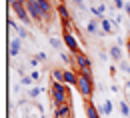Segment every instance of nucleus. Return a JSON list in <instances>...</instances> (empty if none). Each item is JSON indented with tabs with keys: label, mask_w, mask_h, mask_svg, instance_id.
I'll list each match as a JSON object with an SVG mask.
<instances>
[{
	"label": "nucleus",
	"mask_w": 130,
	"mask_h": 118,
	"mask_svg": "<svg viewBox=\"0 0 130 118\" xmlns=\"http://www.w3.org/2000/svg\"><path fill=\"white\" fill-rule=\"evenodd\" d=\"M98 10H100V12L104 14V12H106V4H100V6H98Z\"/></svg>",
	"instance_id": "393cba45"
},
{
	"label": "nucleus",
	"mask_w": 130,
	"mask_h": 118,
	"mask_svg": "<svg viewBox=\"0 0 130 118\" xmlns=\"http://www.w3.org/2000/svg\"><path fill=\"white\" fill-rule=\"evenodd\" d=\"M26 2H34V0H26Z\"/></svg>",
	"instance_id": "c756f323"
},
{
	"label": "nucleus",
	"mask_w": 130,
	"mask_h": 118,
	"mask_svg": "<svg viewBox=\"0 0 130 118\" xmlns=\"http://www.w3.org/2000/svg\"><path fill=\"white\" fill-rule=\"evenodd\" d=\"M12 10H14V14L18 16V20H22L24 24H30V14H28V10H26V0H14L12 4Z\"/></svg>",
	"instance_id": "f03ea898"
},
{
	"label": "nucleus",
	"mask_w": 130,
	"mask_h": 118,
	"mask_svg": "<svg viewBox=\"0 0 130 118\" xmlns=\"http://www.w3.org/2000/svg\"><path fill=\"white\" fill-rule=\"evenodd\" d=\"M120 70H124V72H128V74H130V64L122 60V62H120Z\"/></svg>",
	"instance_id": "412c9836"
},
{
	"label": "nucleus",
	"mask_w": 130,
	"mask_h": 118,
	"mask_svg": "<svg viewBox=\"0 0 130 118\" xmlns=\"http://www.w3.org/2000/svg\"><path fill=\"white\" fill-rule=\"evenodd\" d=\"M74 62H76V66L78 70H86V68H92V62H90V58L84 54V52H76L74 54Z\"/></svg>",
	"instance_id": "0eeeda50"
},
{
	"label": "nucleus",
	"mask_w": 130,
	"mask_h": 118,
	"mask_svg": "<svg viewBox=\"0 0 130 118\" xmlns=\"http://www.w3.org/2000/svg\"><path fill=\"white\" fill-rule=\"evenodd\" d=\"M120 112H122V116H130V108L126 102H120Z\"/></svg>",
	"instance_id": "a211bd4d"
},
{
	"label": "nucleus",
	"mask_w": 130,
	"mask_h": 118,
	"mask_svg": "<svg viewBox=\"0 0 130 118\" xmlns=\"http://www.w3.org/2000/svg\"><path fill=\"white\" fill-rule=\"evenodd\" d=\"M50 96H52L54 106H60V104L70 102V98H68V90L64 88V82H54V84H52V90H50Z\"/></svg>",
	"instance_id": "f257e3e1"
},
{
	"label": "nucleus",
	"mask_w": 130,
	"mask_h": 118,
	"mask_svg": "<svg viewBox=\"0 0 130 118\" xmlns=\"http://www.w3.org/2000/svg\"><path fill=\"white\" fill-rule=\"evenodd\" d=\"M84 106H86L84 110H86V116H88V118H102V116H100V112H98V108H96V106H94L90 100H86V104H84Z\"/></svg>",
	"instance_id": "1a4fd4ad"
},
{
	"label": "nucleus",
	"mask_w": 130,
	"mask_h": 118,
	"mask_svg": "<svg viewBox=\"0 0 130 118\" xmlns=\"http://www.w3.org/2000/svg\"><path fill=\"white\" fill-rule=\"evenodd\" d=\"M20 46H22V42L14 38L12 42H10V56H18V52H20Z\"/></svg>",
	"instance_id": "f8f14e48"
},
{
	"label": "nucleus",
	"mask_w": 130,
	"mask_h": 118,
	"mask_svg": "<svg viewBox=\"0 0 130 118\" xmlns=\"http://www.w3.org/2000/svg\"><path fill=\"white\" fill-rule=\"evenodd\" d=\"M110 56H112L114 62H122V48L120 46H112L110 48Z\"/></svg>",
	"instance_id": "9b49d317"
},
{
	"label": "nucleus",
	"mask_w": 130,
	"mask_h": 118,
	"mask_svg": "<svg viewBox=\"0 0 130 118\" xmlns=\"http://www.w3.org/2000/svg\"><path fill=\"white\" fill-rule=\"evenodd\" d=\"M50 46H52V48H56V50H60V48H62V42H60L56 36H52V38H50Z\"/></svg>",
	"instance_id": "f3484780"
},
{
	"label": "nucleus",
	"mask_w": 130,
	"mask_h": 118,
	"mask_svg": "<svg viewBox=\"0 0 130 118\" xmlns=\"http://www.w3.org/2000/svg\"><path fill=\"white\" fill-rule=\"evenodd\" d=\"M18 34H20V38H28V30H26V28H20Z\"/></svg>",
	"instance_id": "b1692460"
},
{
	"label": "nucleus",
	"mask_w": 130,
	"mask_h": 118,
	"mask_svg": "<svg viewBox=\"0 0 130 118\" xmlns=\"http://www.w3.org/2000/svg\"><path fill=\"white\" fill-rule=\"evenodd\" d=\"M24 86H28V84H32V76H22V80H20Z\"/></svg>",
	"instance_id": "4be33fe9"
},
{
	"label": "nucleus",
	"mask_w": 130,
	"mask_h": 118,
	"mask_svg": "<svg viewBox=\"0 0 130 118\" xmlns=\"http://www.w3.org/2000/svg\"><path fill=\"white\" fill-rule=\"evenodd\" d=\"M12 2H14V0H8V4H12Z\"/></svg>",
	"instance_id": "c85d7f7f"
},
{
	"label": "nucleus",
	"mask_w": 130,
	"mask_h": 118,
	"mask_svg": "<svg viewBox=\"0 0 130 118\" xmlns=\"http://www.w3.org/2000/svg\"><path fill=\"white\" fill-rule=\"evenodd\" d=\"M60 58H62V62H66V64H72V58H70V56H68V54H62V56H60Z\"/></svg>",
	"instance_id": "5701e85b"
},
{
	"label": "nucleus",
	"mask_w": 130,
	"mask_h": 118,
	"mask_svg": "<svg viewBox=\"0 0 130 118\" xmlns=\"http://www.w3.org/2000/svg\"><path fill=\"white\" fill-rule=\"evenodd\" d=\"M76 88H78V92L84 96V100H90V98H92V80H86L84 76L78 74V84H76Z\"/></svg>",
	"instance_id": "7ed1b4c3"
},
{
	"label": "nucleus",
	"mask_w": 130,
	"mask_h": 118,
	"mask_svg": "<svg viewBox=\"0 0 130 118\" xmlns=\"http://www.w3.org/2000/svg\"><path fill=\"white\" fill-rule=\"evenodd\" d=\"M52 82H64V72L58 70V68H54L52 70Z\"/></svg>",
	"instance_id": "4468645a"
},
{
	"label": "nucleus",
	"mask_w": 130,
	"mask_h": 118,
	"mask_svg": "<svg viewBox=\"0 0 130 118\" xmlns=\"http://www.w3.org/2000/svg\"><path fill=\"white\" fill-rule=\"evenodd\" d=\"M36 4L40 6V10L44 12V16L48 18L50 12H52V6H50V0H36Z\"/></svg>",
	"instance_id": "9d476101"
},
{
	"label": "nucleus",
	"mask_w": 130,
	"mask_h": 118,
	"mask_svg": "<svg viewBox=\"0 0 130 118\" xmlns=\"http://www.w3.org/2000/svg\"><path fill=\"white\" fill-rule=\"evenodd\" d=\"M40 94H42V88H32V90H30V96H32V98L40 96Z\"/></svg>",
	"instance_id": "6ab92c4d"
},
{
	"label": "nucleus",
	"mask_w": 130,
	"mask_h": 118,
	"mask_svg": "<svg viewBox=\"0 0 130 118\" xmlns=\"http://www.w3.org/2000/svg\"><path fill=\"white\" fill-rule=\"evenodd\" d=\"M114 4H116V8H118V10L126 8V2H124V0H114Z\"/></svg>",
	"instance_id": "aec40b11"
},
{
	"label": "nucleus",
	"mask_w": 130,
	"mask_h": 118,
	"mask_svg": "<svg viewBox=\"0 0 130 118\" xmlns=\"http://www.w3.org/2000/svg\"><path fill=\"white\" fill-rule=\"evenodd\" d=\"M26 10H28V14H30V18L32 20H36V22H40V20H44V12L40 10V6L36 4V0L34 2H26Z\"/></svg>",
	"instance_id": "20e7f679"
},
{
	"label": "nucleus",
	"mask_w": 130,
	"mask_h": 118,
	"mask_svg": "<svg viewBox=\"0 0 130 118\" xmlns=\"http://www.w3.org/2000/svg\"><path fill=\"white\" fill-rule=\"evenodd\" d=\"M126 46H128V52H130V42H128V44H126Z\"/></svg>",
	"instance_id": "cd10ccee"
},
{
	"label": "nucleus",
	"mask_w": 130,
	"mask_h": 118,
	"mask_svg": "<svg viewBox=\"0 0 130 118\" xmlns=\"http://www.w3.org/2000/svg\"><path fill=\"white\" fill-rule=\"evenodd\" d=\"M64 44H66V48L72 52V54H76V52H80V48H78V42H76V38H74V34L70 32V30H64Z\"/></svg>",
	"instance_id": "39448f33"
},
{
	"label": "nucleus",
	"mask_w": 130,
	"mask_h": 118,
	"mask_svg": "<svg viewBox=\"0 0 130 118\" xmlns=\"http://www.w3.org/2000/svg\"><path fill=\"white\" fill-rule=\"evenodd\" d=\"M54 118H72V106H70V102L60 104V106H54Z\"/></svg>",
	"instance_id": "423d86ee"
},
{
	"label": "nucleus",
	"mask_w": 130,
	"mask_h": 118,
	"mask_svg": "<svg viewBox=\"0 0 130 118\" xmlns=\"http://www.w3.org/2000/svg\"><path fill=\"white\" fill-rule=\"evenodd\" d=\"M100 28H102V32H104V34H112V30H114L112 22H110V20H106V18H102V22H100Z\"/></svg>",
	"instance_id": "ddd939ff"
},
{
	"label": "nucleus",
	"mask_w": 130,
	"mask_h": 118,
	"mask_svg": "<svg viewBox=\"0 0 130 118\" xmlns=\"http://www.w3.org/2000/svg\"><path fill=\"white\" fill-rule=\"evenodd\" d=\"M100 110L104 112V116H108V114L112 112V102H110V100H108V98H106V100L102 102V106H100Z\"/></svg>",
	"instance_id": "2eb2a0df"
},
{
	"label": "nucleus",
	"mask_w": 130,
	"mask_h": 118,
	"mask_svg": "<svg viewBox=\"0 0 130 118\" xmlns=\"http://www.w3.org/2000/svg\"><path fill=\"white\" fill-rule=\"evenodd\" d=\"M64 84L76 86L78 84V72H74V70H64Z\"/></svg>",
	"instance_id": "6e6552de"
},
{
	"label": "nucleus",
	"mask_w": 130,
	"mask_h": 118,
	"mask_svg": "<svg viewBox=\"0 0 130 118\" xmlns=\"http://www.w3.org/2000/svg\"><path fill=\"white\" fill-rule=\"evenodd\" d=\"M124 10H126V14L130 16V4H126V8H124Z\"/></svg>",
	"instance_id": "bb28decb"
},
{
	"label": "nucleus",
	"mask_w": 130,
	"mask_h": 118,
	"mask_svg": "<svg viewBox=\"0 0 130 118\" xmlns=\"http://www.w3.org/2000/svg\"><path fill=\"white\" fill-rule=\"evenodd\" d=\"M86 32H90V34L98 32V24H96V20H90V22L86 24Z\"/></svg>",
	"instance_id": "dca6fc26"
},
{
	"label": "nucleus",
	"mask_w": 130,
	"mask_h": 118,
	"mask_svg": "<svg viewBox=\"0 0 130 118\" xmlns=\"http://www.w3.org/2000/svg\"><path fill=\"white\" fill-rule=\"evenodd\" d=\"M40 78V72H32V80H38Z\"/></svg>",
	"instance_id": "a878e982"
}]
</instances>
